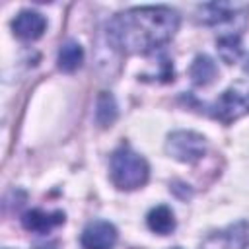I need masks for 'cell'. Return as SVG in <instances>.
I'll list each match as a JSON object with an SVG mask.
<instances>
[{
  "label": "cell",
  "mask_w": 249,
  "mask_h": 249,
  "mask_svg": "<svg viewBox=\"0 0 249 249\" xmlns=\"http://www.w3.org/2000/svg\"><path fill=\"white\" fill-rule=\"evenodd\" d=\"M14 33L23 39V41H35L43 35L45 27H47V19L39 14V12H33V10H23L16 16L14 23Z\"/></svg>",
  "instance_id": "52a82bcc"
},
{
  "label": "cell",
  "mask_w": 249,
  "mask_h": 249,
  "mask_svg": "<svg viewBox=\"0 0 249 249\" xmlns=\"http://www.w3.org/2000/svg\"><path fill=\"white\" fill-rule=\"evenodd\" d=\"M179 27V16L165 6L130 8L109 23L111 43L124 53H148L165 45Z\"/></svg>",
  "instance_id": "6da1fadb"
},
{
  "label": "cell",
  "mask_w": 249,
  "mask_h": 249,
  "mask_svg": "<svg viewBox=\"0 0 249 249\" xmlns=\"http://www.w3.org/2000/svg\"><path fill=\"white\" fill-rule=\"evenodd\" d=\"M21 224L27 231H33V233H49L53 228L64 224V212L56 210V212H45L41 208H35V210H29L23 214L21 218Z\"/></svg>",
  "instance_id": "ba28073f"
},
{
  "label": "cell",
  "mask_w": 249,
  "mask_h": 249,
  "mask_svg": "<svg viewBox=\"0 0 249 249\" xmlns=\"http://www.w3.org/2000/svg\"><path fill=\"white\" fill-rule=\"evenodd\" d=\"M95 121L99 126H111V123L115 121L117 117V105H115V99L113 95H109L107 91H103L99 97H97V105H95Z\"/></svg>",
  "instance_id": "7c38bea8"
},
{
  "label": "cell",
  "mask_w": 249,
  "mask_h": 249,
  "mask_svg": "<svg viewBox=\"0 0 249 249\" xmlns=\"http://www.w3.org/2000/svg\"><path fill=\"white\" fill-rule=\"evenodd\" d=\"M58 68L62 72H74L82 66L84 62V51L76 41H66L60 49H58V56H56Z\"/></svg>",
  "instance_id": "30bf717a"
},
{
  "label": "cell",
  "mask_w": 249,
  "mask_h": 249,
  "mask_svg": "<svg viewBox=\"0 0 249 249\" xmlns=\"http://www.w3.org/2000/svg\"><path fill=\"white\" fill-rule=\"evenodd\" d=\"M146 222H148V228L152 231L160 233V235H167L175 230V216H173L171 208L165 206V204H160V206L152 208L148 212Z\"/></svg>",
  "instance_id": "9c48e42d"
},
{
  "label": "cell",
  "mask_w": 249,
  "mask_h": 249,
  "mask_svg": "<svg viewBox=\"0 0 249 249\" xmlns=\"http://www.w3.org/2000/svg\"><path fill=\"white\" fill-rule=\"evenodd\" d=\"M247 243H249V228L247 224L241 222L208 237L202 249H245Z\"/></svg>",
  "instance_id": "8992f818"
},
{
  "label": "cell",
  "mask_w": 249,
  "mask_h": 249,
  "mask_svg": "<svg viewBox=\"0 0 249 249\" xmlns=\"http://www.w3.org/2000/svg\"><path fill=\"white\" fill-rule=\"evenodd\" d=\"M216 64H214V60L210 58V56H206V54H198L196 58H195V62H193V66H191V78H193V82L196 84V86H206V84H210L214 78H216Z\"/></svg>",
  "instance_id": "8fae6325"
},
{
  "label": "cell",
  "mask_w": 249,
  "mask_h": 249,
  "mask_svg": "<svg viewBox=\"0 0 249 249\" xmlns=\"http://www.w3.org/2000/svg\"><path fill=\"white\" fill-rule=\"evenodd\" d=\"M82 249H113L117 243V228L105 220L89 222L80 237Z\"/></svg>",
  "instance_id": "5b68a950"
},
{
  "label": "cell",
  "mask_w": 249,
  "mask_h": 249,
  "mask_svg": "<svg viewBox=\"0 0 249 249\" xmlns=\"http://www.w3.org/2000/svg\"><path fill=\"white\" fill-rule=\"evenodd\" d=\"M249 113V88L233 86L222 93V97L214 105V117L222 123H231Z\"/></svg>",
  "instance_id": "3957f363"
},
{
  "label": "cell",
  "mask_w": 249,
  "mask_h": 249,
  "mask_svg": "<svg viewBox=\"0 0 249 249\" xmlns=\"http://www.w3.org/2000/svg\"><path fill=\"white\" fill-rule=\"evenodd\" d=\"M204 150H206L204 138L191 130H179L167 138V152L175 160L185 163H193L200 160L204 156Z\"/></svg>",
  "instance_id": "277c9868"
},
{
  "label": "cell",
  "mask_w": 249,
  "mask_h": 249,
  "mask_svg": "<svg viewBox=\"0 0 249 249\" xmlns=\"http://www.w3.org/2000/svg\"><path fill=\"white\" fill-rule=\"evenodd\" d=\"M218 51H220V56L226 60V62H233L237 56H239V39L233 37V35H228V37H222L218 41Z\"/></svg>",
  "instance_id": "4fadbf2b"
},
{
  "label": "cell",
  "mask_w": 249,
  "mask_h": 249,
  "mask_svg": "<svg viewBox=\"0 0 249 249\" xmlns=\"http://www.w3.org/2000/svg\"><path fill=\"white\" fill-rule=\"evenodd\" d=\"M150 175V167L146 160L130 150L128 146H121L111 156V181L121 191H134L146 185Z\"/></svg>",
  "instance_id": "7a4b0ae2"
}]
</instances>
